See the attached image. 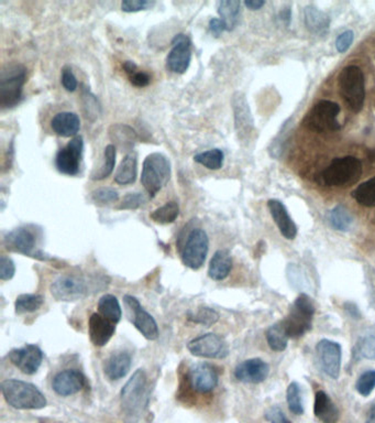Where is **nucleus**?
<instances>
[{"mask_svg":"<svg viewBox=\"0 0 375 423\" xmlns=\"http://www.w3.org/2000/svg\"><path fill=\"white\" fill-rule=\"evenodd\" d=\"M121 408L130 423L137 422L149 404L147 377L145 370H138L127 381L120 394Z\"/></svg>","mask_w":375,"mask_h":423,"instance_id":"1","label":"nucleus"},{"mask_svg":"<svg viewBox=\"0 0 375 423\" xmlns=\"http://www.w3.org/2000/svg\"><path fill=\"white\" fill-rule=\"evenodd\" d=\"M1 393L6 402L19 410H39L46 407V398L42 391L24 380L7 379L1 383Z\"/></svg>","mask_w":375,"mask_h":423,"instance_id":"2","label":"nucleus"},{"mask_svg":"<svg viewBox=\"0 0 375 423\" xmlns=\"http://www.w3.org/2000/svg\"><path fill=\"white\" fill-rule=\"evenodd\" d=\"M338 85L341 98L350 111L358 114L363 109L365 100V74L356 65L343 68L338 76Z\"/></svg>","mask_w":375,"mask_h":423,"instance_id":"3","label":"nucleus"},{"mask_svg":"<svg viewBox=\"0 0 375 423\" xmlns=\"http://www.w3.org/2000/svg\"><path fill=\"white\" fill-rule=\"evenodd\" d=\"M27 82V69L20 63H12L0 74V106L9 109L19 105L24 98V87Z\"/></svg>","mask_w":375,"mask_h":423,"instance_id":"4","label":"nucleus"},{"mask_svg":"<svg viewBox=\"0 0 375 423\" xmlns=\"http://www.w3.org/2000/svg\"><path fill=\"white\" fill-rule=\"evenodd\" d=\"M362 162L352 156L335 158L318 177L319 183L324 186H343L352 183L361 177Z\"/></svg>","mask_w":375,"mask_h":423,"instance_id":"5","label":"nucleus"},{"mask_svg":"<svg viewBox=\"0 0 375 423\" xmlns=\"http://www.w3.org/2000/svg\"><path fill=\"white\" fill-rule=\"evenodd\" d=\"M171 162L162 154H149L143 162L141 183L150 199L156 197L171 178Z\"/></svg>","mask_w":375,"mask_h":423,"instance_id":"6","label":"nucleus"},{"mask_svg":"<svg viewBox=\"0 0 375 423\" xmlns=\"http://www.w3.org/2000/svg\"><path fill=\"white\" fill-rule=\"evenodd\" d=\"M313 314L315 305L311 298L305 294L298 296L291 307L286 318L282 321L287 336L300 339L307 334L313 327Z\"/></svg>","mask_w":375,"mask_h":423,"instance_id":"7","label":"nucleus"},{"mask_svg":"<svg viewBox=\"0 0 375 423\" xmlns=\"http://www.w3.org/2000/svg\"><path fill=\"white\" fill-rule=\"evenodd\" d=\"M340 106L331 100H322L317 102L306 114L303 125L309 130L316 132H337L341 125L338 120Z\"/></svg>","mask_w":375,"mask_h":423,"instance_id":"8","label":"nucleus"},{"mask_svg":"<svg viewBox=\"0 0 375 423\" xmlns=\"http://www.w3.org/2000/svg\"><path fill=\"white\" fill-rule=\"evenodd\" d=\"M91 283L83 276H61L52 283L50 291L57 301H77L89 296Z\"/></svg>","mask_w":375,"mask_h":423,"instance_id":"9","label":"nucleus"},{"mask_svg":"<svg viewBox=\"0 0 375 423\" xmlns=\"http://www.w3.org/2000/svg\"><path fill=\"white\" fill-rule=\"evenodd\" d=\"M37 243V235L28 227H18L9 232L3 238V245L7 251L40 260H48V257L39 251Z\"/></svg>","mask_w":375,"mask_h":423,"instance_id":"10","label":"nucleus"},{"mask_svg":"<svg viewBox=\"0 0 375 423\" xmlns=\"http://www.w3.org/2000/svg\"><path fill=\"white\" fill-rule=\"evenodd\" d=\"M208 249V236L204 229H193L188 234L185 245L182 249L183 264L190 269H199L206 262Z\"/></svg>","mask_w":375,"mask_h":423,"instance_id":"11","label":"nucleus"},{"mask_svg":"<svg viewBox=\"0 0 375 423\" xmlns=\"http://www.w3.org/2000/svg\"><path fill=\"white\" fill-rule=\"evenodd\" d=\"M188 350L192 355L212 359H226L230 352L225 339L214 333L201 335L190 341Z\"/></svg>","mask_w":375,"mask_h":423,"instance_id":"12","label":"nucleus"},{"mask_svg":"<svg viewBox=\"0 0 375 423\" xmlns=\"http://www.w3.org/2000/svg\"><path fill=\"white\" fill-rule=\"evenodd\" d=\"M84 141L81 136L73 138L66 146L60 149L55 156V167L57 171L65 175L78 174L81 169Z\"/></svg>","mask_w":375,"mask_h":423,"instance_id":"13","label":"nucleus"},{"mask_svg":"<svg viewBox=\"0 0 375 423\" xmlns=\"http://www.w3.org/2000/svg\"><path fill=\"white\" fill-rule=\"evenodd\" d=\"M317 359L320 370L328 377L338 379L340 375L342 350L339 343L330 340H322L316 346Z\"/></svg>","mask_w":375,"mask_h":423,"instance_id":"14","label":"nucleus"},{"mask_svg":"<svg viewBox=\"0 0 375 423\" xmlns=\"http://www.w3.org/2000/svg\"><path fill=\"white\" fill-rule=\"evenodd\" d=\"M192 60V41L184 33L175 35L172 49L167 57V68L172 73L184 74Z\"/></svg>","mask_w":375,"mask_h":423,"instance_id":"15","label":"nucleus"},{"mask_svg":"<svg viewBox=\"0 0 375 423\" xmlns=\"http://www.w3.org/2000/svg\"><path fill=\"white\" fill-rule=\"evenodd\" d=\"M188 385L199 394H209L218 385V372L212 365L199 363L190 367L185 376Z\"/></svg>","mask_w":375,"mask_h":423,"instance_id":"16","label":"nucleus"},{"mask_svg":"<svg viewBox=\"0 0 375 423\" xmlns=\"http://www.w3.org/2000/svg\"><path fill=\"white\" fill-rule=\"evenodd\" d=\"M125 303L128 305L129 309L134 312L132 323L136 326V329L147 339V340L156 341L158 339L160 332H158V324L153 318L150 313L143 309V305H140L139 300L132 296H125Z\"/></svg>","mask_w":375,"mask_h":423,"instance_id":"17","label":"nucleus"},{"mask_svg":"<svg viewBox=\"0 0 375 423\" xmlns=\"http://www.w3.org/2000/svg\"><path fill=\"white\" fill-rule=\"evenodd\" d=\"M9 361L26 375L38 372L43 361V352L39 346L26 344L24 348H16L8 354Z\"/></svg>","mask_w":375,"mask_h":423,"instance_id":"18","label":"nucleus"},{"mask_svg":"<svg viewBox=\"0 0 375 423\" xmlns=\"http://www.w3.org/2000/svg\"><path fill=\"white\" fill-rule=\"evenodd\" d=\"M232 109L239 139L241 141H249L253 132V118L244 94L240 92L235 93L232 96Z\"/></svg>","mask_w":375,"mask_h":423,"instance_id":"19","label":"nucleus"},{"mask_svg":"<svg viewBox=\"0 0 375 423\" xmlns=\"http://www.w3.org/2000/svg\"><path fill=\"white\" fill-rule=\"evenodd\" d=\"M270 366L260 359L242 361L235 370V377L246 384H261L268 377Z\"/></svg>","mask_w":375,"mask_h":423,"instance_id":"20","label":"nucleus"},{"mask_svg":"<svg viewBox=\"0 0 375 423\" xmlns=\"http://www.w3.org/2000/svg\"><path fill=\"white\" fill-rule=\"evenodd\" d=\"M85 384V377L81 372L66 370L55 375L52 381V388L59 396L68 397L80 393Z\"/></svg>","mask_w":375,"mask_h":423,"instance_id":"21","label":"nucleus"},{"mask_svg":"<svg viewBox=\"0 0 375 423\" xmlns=\"http://www.w3.org/2000/svg\"><path fill=\"white\" fill-rule=\"evenodd\" d=\"M268 208L274 223L283 235V237L289 240H295L298 236V226L287 212L285 205L279 199H270L268 202Z\"/></svg>","mask_w":375,"mask_h":423,"instance_id":"22","label":"nucleus"},{"mask_svg":"<svg viewBox=\"0 0 375 423\" xmlns=\"http://www.w3.org/2000/svg\"><path fill=\"white\" fill-rule=\"evenodd\" d=\"M116 324L110 322L100 313H93L89 322V334L91 342L97 348H102L115 334Z\"/></svg>","mask_w":375,"mask_h":423,"instance_id":"23","label":"nucleus"},{"mask_svg":"<svg viewBox=\"0 0 375 423\" xmlns=\"http://www.w3.org/2000/svg\"><path fill=\"white\" fill-rule=\"evenodd\" d=\"M51 128L57 136H61V137H74L81 129V120L75 113L62 111V113H57L52 118Z\"/></svg>","mask_w":375,"mask_h":423,"instance_id":"24","label":"nucleus"},{"mask_svg":"<svg viewBox=\"0 0 375 423\" xmlns=\"http://www.w3.org/2000/svg\"><path fill=\"white\" fill-rule=\"evenodd\" d=\"M313 413L316 415V418L322 423H337L340 417L339 409L335 402L322 390L318 391L315 396Z\"/></svg>","mask_w":375,"mask_h":423,"instance_id":"25","label":"nucleus"},{"mask_svg":"<svg viewBox=\"0 0 375 423\" xmlns=\"http://www.w3.org/2000/svg\"><path fill=\"white\" fill-rule=\"evenodd\" d=\"M131 356L127 352L113 354L104 364V375L113 381L126 377L131 368Z\"/></svg>","mask_w":375,"mask_h":423,"instance_id":"26","label":"nucleus"},{"mask_svg":"<svg viewBox=\"0 0 375 423\" xmlns=\"http://www.w3.org/2000/svg\"><path fill=\"white\" fill-rule=\"evenodd\" d=\"M232 269V258L227 249H219L209 262L208 276L212 280H225Z\"/></svg>","mask_w":375,"mask_h":423,"instance_id":"27","label":"nucleus"},{"mask_svg":"<svg viewBox=\"0 0 375 423\" xmlns=\"http://www.w3.org/2000/svg\"><path fill=\"white\" fill-rule=\"evenodd\" d=\"M304 22L306 28L317 35H326L330 27L329 16L315 6H307L304 9Z\"/></svg>","mask_w":375,"mask_h":423,"instance_id":"28","label":"nucleus"},{"mask_svg":"<svg viewBox=\"0 0 375 423\" xmlns=\"http://www.w3.org/2000/svg\"><path fill=\"white\" fill-rule=\"evenodd\" d=\"M109 138L115 143L113 146L116 148L132 152V149L137 143V132L127 125L116 124L109 128Z\"/></svg>","mask_w":375,"mask_h":423,"instance_id":"29","label":"nucleus"},{"mask_svg":"<svg viewBox=\"0 0 375 423\" xmlns=\"http://www.w3.org/2000/svg\"><path fill=\"white\" fill-rule=\"evenodd\" d=\"M138 175V156L136 152H129L120 162L115 174V182L119 186L134 183Z\"/></svg>","mask_w":375,"mask_h":423,"instance_id":"30","label":"nucleus"},{"mask_svg":"<svg viewBox=\"0 0 375 423\" xmlns=\"http://www.w3.org/2000/svg\"><path fill=\"white\" fill-rule=\"evenodd\" d=\"M352 355L356 361L361 359L375 361V329L367 330L358 339Z\"/></svg>","mask_w":375,"mask_h":423,"instance_id":"31","label":"nucleus"},{"mask_svg":"<svg viewBox=\"0 0 375 423\" xmlns=\"http://www.w3.org/2000/svg\"><path fill=\"white\" fill-rule=\"evenodd\" d=\"M240 1L238 0H221L217 3L218 14L223 20L227 31H232L238 24L240 15Z\"/></svg>","mask_w":375,"mask_h":423,"instance_id":"32","label":"nucleus"},{"mask_svg":"<svg viewBox=\"0 0 375 423\" xmlns=\"http://www.w3.org/2000/svg\"><path fill=\"white\" fill-rule=\"evenodd\" d=\"M98 310L104 318L113 322V324L118 323L122 316L119 301L113 294H104L98 301Z\"/></svg>","mask_w":375,"mask_h":423,"instance_id":"33","label":"nucleus"},{"mask_svg":"<svg viewBox=\"0 0 375 423\" xmlns=\"http://www.w3.org/2000/svg\"><path fill=\"white\" fill-rule=\"evenodd\" d=\"M328 219L330 225L339 232H348L354 224V216L343 205H337L330 210Z\"/></svg>","mask_w":375,"mask_h":423,"instance_id":"34","label":"nucleus"},{"mask_svg":"<svg viewBox=\"0 0 375 423\" xmlns=\"http://www.w3.org/2000/svg\"><path fill=\"white\" fill-rule=\"evenodd\" d=\"M351 195L361 206L374 208L375 177L356 186V189L352 191Z\"/></svg>","mask_w":375,"mask_h":423,"instance_id":"35","label":"nucleus"},{"mask_svg":"<svg viewBox=\"0 0 375 423\" xmlns=\"http://www.w3.org/2000/svg\"><path fill=\"white\" fill-rule=\"evenodd\" d=\"M116 156H117V148L113 145H108L104 148V160H102V165L96 171L91 173V180L100 181L108 178L115 169Z\"/></svg>","mask_w":375,"mask_h":423,"instance_id":"36","label":"nucleus"},{"mask_svg":"<svg viewBox=\"0 0 375 423\" xmlns=\"http://www.w3.org/2000/svg\"><path fill=\"white\" fill-rule=\"evenodd\" d=\"M266 341L272 350L274 352H283L287 348V336L286 331H285L283 322H277V323L272 325L270 329L266 331Z\"/></svg>","mask_w":375,"mask_h":423,"instance_id":"37","label":"nucleus"},{"mask_svg":"<svg viewBox=\"0 0 375 423\" xmlns=\"http://www.w3.org/2000/svg\"><path fill=\"white\" fill-rule=\"evenodd\" d=\"M179 215H180V206L175 201H171V202L165 203L161 208L153 210L150 217L158 224L167 225L176 221Z\"/></svg>","mask_w":375,"mask_h":423,"instance_id":"38","label":"nucleus"},{"mask_svg":"<svg viewBox=\"0 0 375 423\" xmlns=\"http://www.w3.org/2000/svg\"><path fill=\"white\" fill-rule=\"evenodd\" d=\"M223 160H225V154H223V150L218 148L210 149V150L194 156V161L197 162L199 165H204L209 170H219V169H221Z\"/></svg>","mask_w":375,"mask_h":423,"instance_id":"39","label":"nucleus"},{"mask_svg":"<svg viewBox=\"0 0 375 423\" xmlns=\"http://www.w3.org/2000/svg\"><path fill=\"white\" fill-rule=\"evenodd\" d=\"M44 303V298L41 294H20L15 302L17 314L31 313L38 311Z\"/></svg>","mask_w":375,"mask_h":423,"instance_id":"40","label":"nucleus"},{"mask_svg":"<svg viewBox=\"0 0 375 423\" xmlns=\"http://www.w3.org/2000/svg\"><path fill=\"white\" fill-rule=\"evenodd\" d=\"M287 406L291 413L296 415H302L304 413L303 402H302V394L300 387L298 383L290 384L286 390Z\"/></svg>","mask_w":375,"mask_h":423,"instance_id":"41","label":"nucleus"},{"mask_svg":"<svg viewBox=\"0 0 375 423\" xmlns=\"http://www.w3.org/2000/svg\"><path fill=\"white\" fill-rule=\"evenodd\" d=\"M188 318L194 323L201 324V325L209 326L217 323L219 320V314L210 307H201L197 312L194 314H188Z\"/></svg>","mask_w":375,"mask_h":423,"instance_id":"42","label":"nucleus"},{"mask_svg":"<svg viewBox=\"0 0 375 423\" xmlns=\"http://www.w3.org/2000/svg\"><path fill=\"white\" fill-rule=\"evenodd\" d=\"M356 389L361 396H370L375 389V370H367L361 374V376L356 380Z\"/></svg>","mask_w":375,"mask_h":423,"instance_id":"43","label":"nucleus"},{"mask_svg":"<svg viewBox=\"0 0 375 423\" xmlns=\"http://www.w3.org/2000/svg\"><path fill=\"white\" fill-rule=\"evenodd\" d=\"M91 199L96 204H110V203H116L118 201L119 193L113 188H100L91 192Z\"/></svg>","mask_w":375,"mask_h":423,"instance_id":"44","label":"nucleus"},{"mask_svg":"<svg viewBox=\"0 0 375 423\" xmlns=\"http://www.w3.org/2000/svg\"><path fill=\"white\" fill-rule=\"evenodd\" d=\"M145 202H147V197L143 193H139V192L128 193L121 201L118 210H137L140 206L145 204Z\"/></svg>","mask_w":375,"mask_h":423,"instance_id":"45","label":"nucleus"},{"mask_svg":"<svg viewBox=\"0 0 375 423\" xmlns=\"http://www.w3.org/2000/svg\"><path fill=\"white\" fill-rule=\"evenodd\" d=\"M154 5L156 1H150V0H124L121 3V9L125 12H138L151 9Z\"/></svg>","mask_w":375,"mask_h":423,"instance_id":"46","label":"nucleus"},{"mask_svg":"<svg viewBox=\"0 0 375 423\" xmlns=\"http://www.w3.org/2000/svg\"><path fill=\"white\" fill-rule=\"evenodd\" d=\"M83 105L84 109H85L86 118H89L93 120L91 116H94V118L98 117L100 114V106L95 98L94 95L89 93V91H86L83 95Z\"/></svg>","mask_w":375,"mask_h":423,"instance_id":"47","label":"nucleus"},{"mask_svg":"<svg viewBox=\"0 0 375 423\" xmlns=\"http://www.w3.org/2000/svg\"><path fill=\"white\" fill-rule=\"evenodd\" d=\"M16 273V266L12 259L7 256L0 257V279L3 281L12 279Z\"/></svg>","mask_w":375,"mask_h":423,"instance_id":"48","label":"nucleus"},{"mask_svg":"<svg viewBox=\"0 0 375 423\" xmlns=\"http://www.w3.org/2000/svg\"><path fill=\"white\" fill-rule=\"evenodd\" d=\"M354 33L352 30H347L345 33L338 35L336 39V49L339 53H345L350 49V46L354 44Z\"/></svg>","mask_w":375,"mask_h":423,"instance_id":"49","label":"nucleus"},{"mask_svg":"<svg viewBox=\"0 0 375 423\" xmlns=\"http://www.w3.org/2000/svg\"><path fill=\"white\" fill-rule=\"evenodd\" d=\"M61 83H62L63 87L66 89L67 92H75L76 89H77V80H76L75 75L73 73L72 69L70 66L63 68Z\"/></svg>","mask_w":375,"mask_h":423,"instance_id":"50","label":"nucleus"},{"mask_svg":"<svg viewBox=\"0 0 375 423\" xmlns=\"http://www.w3.org/2000/svg\"><path fill=\"white\" fill-rule=\"evenodd\" d=\"M266 419L270 423H291L285 413H283V410L276 406L266 410Z\"/></svg>","mask_w":375,"mask_h":423,"instance_id":"51","label":"nucleus"},{"mask_svg":"<svg viewBox=\"0 0 375 423\" xmlns=\"http://www.w3.org/2000/svg\"><path fill=\"white\" fill-rule=\"evenodd\" d=\"M129 80L131 82L132 85L136 87H145L151 83V76L143 72V71H136L134 74L129 76Z\"/></svg>","mask_w":375,"mask_h":423,"instance_id":"52","label":"nucleus"},{"mask_svg":"<svg viewBox=\"0 0 375 423\" xmlns=\"http://www.w3.org/2000/svg\"><path fill=\"white\" fill-rule=\"evenodd\" d=\"M367 280L371 307L375 310V270H372V273H367Z\"/></svg>","mask_w":375,"mask_h":423,"instance_id":"53","label":"nucleus"},{"mask_svg":"<svg viewBox=\"0 0 375 423\" xmlns=\"http://www.w3.org/2000/svg\"><path fill=\"white\" fill-rule=\"evenodd\" d=\"M209 30H210V33H212L214 37H219L223 31H227L223 20L218 19V18H212V19L209 21Z\"/></svg>","mask_w":375,"mask_h":423,"instance_id":"54","label":"nucleus"},{"mask_svg":"<svg viewBox=\"0 0 375 423\" xmlns=\"http://www.w3.org/2000/svg\"><path fill=\"white\" fill-rule=\"evenodd\" d=\"M345 310L352 318H361V312H360L359 307H356L352 302L345 303Z\"/></svg>","mask_w":375,"mask_h":423,"instance_id":"55","label":"nucleus"},{"mask_svg":"<svg viewBox=\"0 0 375 423\" xmlns=\"http://www.w3.org/2000/svg\"><path fill=\"white\" fill-rule=\"evenodd\" d=\"M264 5H266L264 0H246L244 1V6L250 10H259Z\"/></svg>","mask_w":375,"mask_h":423,"instance_id":"56","label":"nucleus"},{"mask_svg":"<svg viewBox=\"0 0 375 423\" xmlns=\"http://www.w3.org/2000/svg\"><path fill=\"white\" fill-rule=\"evenodd\" d=\"M291 18H292V11L290 8H284L280 14V19L284 22V25L290 26Z\"/></svg>","mask_w":375,"mask_h":423,"instance_id":"57","label":"nucleus"},{"mask_svg":"<svg viewBox=\"0 0 375 423\" xmlns=\"http://www.w3.org/2000/svg\"><path fill=\"white\" fill-rule=\"evenodd\" d=\"M122 66H124L125 72L128 74V76L131 75L136 71H138L137 64L132 62V61H126V62H124V64H122Z\"/></svg>","mask_w":375,"mask_h":423,"instance_id":"58","label":"nucleus"},{"mask_svg":"<svg viewBox=\"0 0 375 423\" xmlns=\"http://www.w3.org/2000/svg\"><path fill=\"white\" fill-rule=\"evenodd\" d=\"M365 423H375V404H373L367 413V418Z\"/></svg>","mask_w":375,"mask_h":423,"instance_id":"59","label":"nucleus"},{"mask_svg":"<svg viewBox=\"0 0 375 423\" xmlns=\"http://www.w3.org/2000/svg\"><path fill=\"white\" fill-rule=\"evenodd\" d=\"M372 223H373V224L375 225V214H374V215H373V217H372Z\"/></svg>","mask_w":375,"mask_h":423,"instance_id":"60","label":"nucleus"}]
</instances>
